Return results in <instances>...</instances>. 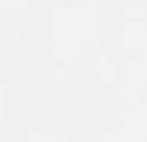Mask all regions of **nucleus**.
Here are the masks:
<instances>
[]
</instances>
